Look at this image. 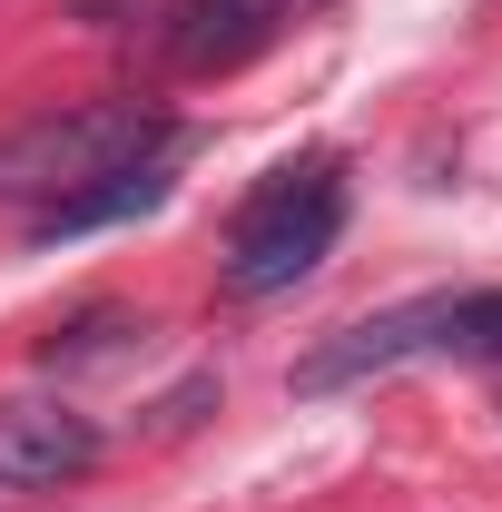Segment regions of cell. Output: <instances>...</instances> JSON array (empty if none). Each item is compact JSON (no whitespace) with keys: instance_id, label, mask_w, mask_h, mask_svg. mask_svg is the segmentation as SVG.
<instances>
[{"instance_id":"4","label":"cell","mask_w":502,"mask_h":512,"mask_svg":"<svg viewBox=\"0 0 502 512\" xmlns=\"http://www.w3.org/2000/svg\"><path fill=\"white\" fill-rule=\"evenodd\" d=\"M443 316H453V296H414V306H384V316L345 325L335 345H315L296 365V394H335V384H365L384 365H404V355H443Z\"/></svg>"},{"instance_id":"2","label":"cell","mask_w":502,"mask_h":512,"mask_svg":"<svg viewBox=\"0 0 502 512\" xmlns=\"http://www.w3.org/2000/svg\"><path fill=\"white\" fill-rule=\"evenodd\" d=\"M335 237H345V168H335V158H296V168H276V178L247 197V217L227 227V266H217V286H227L237 306L286 296L296 276L325 266Z\"/></svg>"},{"instance_id":"1","label":"cell","mask_w":502,"mask_h":512,"mask_svg":"<svg viewBox=\"0 0 502 512\" xmlns=\"http://www.w3.org/2000/svg\"><path fill=\"white\" fill-rule=\"evenodd\" d=\"M168 148H178V128H168L158 99H138V89H119V99H79V109L20 119L10 138H0V197L40 217V207L79 197L89 178L148 168V158H168Z\"/></svg>"},{"instance_id":"7","label":"cell","mask_w":502,"mask_h":512,"mask_svg":"<svg viewBox=\"0 0 502 512\" xmlns=\"http://www.w3.org/2000/svg\"><path fill=\"white\" fill-rule=\"evenodd\" d=\"M138 335H148L138 316H119V306H89V316H69L60 335L40 345V365H50V375H69V365H109V355H128Z\"/></svg>"},{"instance_id":"5","label":"cell","mask_w":502,"mask_h":512,"mask_svg":"<svg viewBox=\"0 0 502 512\" xmlns=\"http://www.w3.org/2000/svg\"><path fill=\"white\" fill-rule=\"evenodd\" d=\"M99 463V424L69 414L50 394H10L0 404V483L10 493H50V483H79Z\"/></svg>"},{"instance_id":"3","label":"cell","mask_w":502,"mask_h":512,"mask_svg":"<svg viewBox=\"0 0 502 512\" xmlns=\"http://www.w3.org/2000/svg\"><path fill=\"white\" fill-rule=\"evenodd\" d=\"M306 10L315 0H168L158 10V50H168V69H188V79H217V69L256 60Z\"/></svg>"},{"instance_id":"6","label":"cell","mask_w":502,"mask_h":512,"mask_svg":"<svg viewBox=\"0 0 502 512\" xmlns=\"http://www.w3.org/2000/svg\"><path fill=\"white\" fill-rule=\"evenodd\" d=\"M158 197H168V158H148V168H119V178H89L79 197L40 207L30 227H40V237H89V227H119V217H138V207H158Z\"/></svg>"}]
</instances>
